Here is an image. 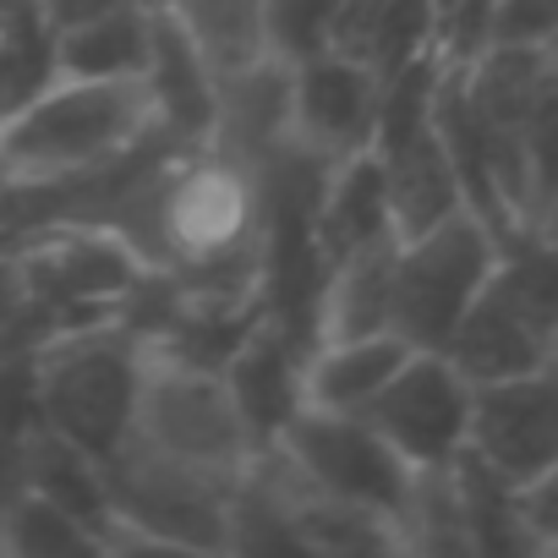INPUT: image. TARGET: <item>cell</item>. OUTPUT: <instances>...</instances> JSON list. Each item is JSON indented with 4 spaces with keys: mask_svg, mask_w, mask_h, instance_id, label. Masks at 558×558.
<instances>
[{
    "mask_svg": "<svg viewBox=\"0 0 558 558\" xmlns=\"http://www.w3.org/2000/svg\"><path fill=\"white\" fill-rule=\"evenodd\" d=\"M88 219L126 230L143 246V257L165 274L268 257L263 170L225 154L219 143L143 148Z\"/></svg>",
    "mask_w": 558,
    "mask_h": 558,
    "instance_id": "cell-1",
    "label": "cell"
},
{
    "mask_svg": "<svg viewBox=\"0 0 558 558\" xmlns=\"http://www.w3.org/2000/svg\"><path fill=\"white\" fill-rule=\"evenodd\" d=\"M137 378H143V340L121 318L56 329L34 351L28 422L83 444L110 465L132 444Z\"/></svg>",
    "mask_w": 558,
    "mask_h": 558,
    "instance_id": "cell-2",
    "label": "cell"
},
{
    "mask_svg": "<svg viewBox=\"0 0 558 558\" xmlns=\"http://www.w3.org/2000/svg\"><path fill=\"white\" fill-rule=\"evenodd\" d=\"M23 296L34 318L56 329H83V324H110L132 302V291L154 274L143 246L88 214H50L7 241Z\"/></svg>",
    "mask_w": 558,
    "mask_h": 558,
    "instance_id": "cell-3",
    "label": "cell"
},
{
    "mask_svg": "<svg viewBox=\"0 0 558 558\" xmlns=\"http://www.w3.org/2000/svg\"><path fill=\"white\" fill-rule=\"evenodd\" d=\"M132 449L175 460L186 471L241 482L257 460L263 438L252 433L235 389L219 367L181 362L165 351H143L137 405H132Z\"/></svg>",
    "mask_w": 558,
    "mask_h": 558,
    "instance_id": "cell-4",
    "label": "cell"
},
{
    "mask_svg": "<svg viewBox=\"0 0 558 558\" xmlns=\"http://www.w3.org/2000/svg\"><path fill=\"white\" fill-rule=\"evenodd\" d=\"M235 482L186 471L175 460L121 449L110 460V553H230Z\"/></svg>",
    "mask_w": 558,
    "mask_h": 558,
    "instance_id": "cell-5",
    "label": "cell"
},
{
    "mask_svg": "<svg viewBox=\"0 0 558 558\" xmlns=\"http://www.w3.org/2000/svg\"><path fill=\"white\" fill-rule=\"evenodd\" d=\"M498 225H487L471 203L444 214L438 225L395 241L389 274V329L411 351H444L476 291L487 286L498 257Z\"/></svg>",
    "mask_w": 558,
    "mask_h": 558,
    "instance_id": "cell-6",
    "label": "cell"
},
{
    "mask_svg": "<svg viewBox=\"0 0 558 558\" xmlns=\"http://www.w3.org/2000/svg\"><path fill=\"white\" fill-rule=\"evenodd\" d=\"M268 449L286 460V471L296 482H307L313 493H329L340 504L373 509V514L395 520V531H400V509H405V493H411L416 471L356 411L302 405L286 427L268 438Z\"/></svg>",
    "mask_w": 558,
    "mask_h": 558,
    "instance_id": "cell-7",
    "label": "cell"
},
{
    "mask_svg": "<svg viewBox=\"0 0 558 558\" xmlns=\"http://www.w3.org/2000/svg\"><path fill=\"white\" fill-rule=\"evenodd\" d=\"M471 400L476 384L444 351H411L395 378L356 411L411 471L449 465L465 454L471 438Z\"/></svg>",
    "mask_w": 558,
    "mask_h": 558,
    "instance_id": "cell-8",
    "label": "cell"
},
{
    "mask_svg": "<svg viewBox=\"0 0 558 558\" xmlns=\"http://www.w3.org/2000/svg\"><path fill=\"white\" fill-rule=\"evenodd\" d=\"M465 454L514 493L558 465V356L531 373L476 384Z\"/></svg>",
    "mask_w": 558,
    "mask_h": 558,
    "instance_id": "cell-9",
    "label": "cell"
},
{
    "mask_svg": "<svg viewBox=\"0 0 558 558\" xmlns=\"http://www.w3.org/2000/svg\"><path fill=\"white\" fill-rule=\"evenodd\" d=\"M384 105V77L340 50H313L291 61V148L313 159H345L373 143Z\"/></svg>",
    "mask_w": 558,
    "mask_h": 558,
    "instance_id": "cell-10",
    "label": "cell"
},
{
    "mask_svg": "<svg viewBox=\"0 0 558 558\" xmlns=\"http://www.w3.org/2000/svg\"><path fill=\"white\" fill-rule=\"evenodd\" d=\"M302 367H307V335L279 313H263L252 335L235 345V356L225 362L235 405L246 411L263 444L302 411Z\"/></svg>",
    "mask_w": 558,
    "mask_h": 558,
    "instance_id": "cell-11",
    "label": "cell"
},
{
    "mask_svg": "<svg viewBox=\"0 0 558 558\" xmlns=\"http://www.w3.org/2000/svg\"><path fill=\"white\" fill-rule=\"evenodd\" d=\"M307 235H313L318 274L329 263H340L345 252H362V246L395 235L389 186H384V170H378V154L373 148H356V154L324 165L318 192H313V225H307Z\"/></svg>",
    "mask_w": 558,
    "mask_h": 558,
    "instance_id": "cell-12",
    "label": "cell"
},
{
    "mask_svg": "<svg viewBox=\"0 0 558 558\" xmlns=\"http://www.w3.org/2000/svg\"><path fill=\"white\" fill-rule=\"evenodd\" d=\"M154 110H159V132L175 148H197L214 143V116H219V83L214 66L197 56V45L181 34V23L159 7L154 17V56L143 72Z\"/></svg>",
    "mask_w": 558,
    "mask_h": 558,
    "instance_id": "cell-13",
    "label": "cell"
},
{
    "mask_svg": "<svg viewBox=\"0 0 558 558\" xmlns=\"http://www.w3.org/2000/svg\"><path fill=\"white\" fill-rule=\"evenodd\" d=\"M395 241H373L362 252H345L318 274V291L307 307V345L356 340L389 329V274H395Z\"/></svg>",
    "mask_w": 558,
    "mask_h": 558,
    "instance_id": "cell-14",
    "label": "cell"
},
{
    "mask_svg": "<svg viewBox=\"0 0 558 558\" xmlns=\"http://www.w3.org/2000/svg\"><path fill=\"white\" fill-rule=\"evenodd\" d=\"M405 356H411V345H405L395 329L356 335V340H329V345H307L302 405L362 411V405L395 378V367H400Z\"/></svg>",
    "mask_w": 558,
    "mask_h": 558,
    "instance_id": "cell-15",
    "label": "cell"
},
{
    "mask_svg": "<svg viewBox=\"0 0 558 558\" xmlns=\"http://www.w3.org/2000/svg\"><path fill=\"white\" fill-rule=\"evenodd\" d=\"M487 296L504 302L531 335L558 345V241L536 225L504 230L487 274Z\"/></svg>",
    "mask_w": 558,
    "mask_h": 558,
    "instance_id": "cell-16",
    "label": "cell"
},
{
    "mask_svg": "<svg viewBox=\"0 0 558 558\" xmlns=\"http://www.w3.org/2000/svg\"><path fill=\"white\" fill-rule=\"evenodd\" d=\"M444 356L471 378V384H493V378H514L531 373L542 362H553V345L542 335H531L504 302L487 296V286L476 291V302L465 307V318L454 324Z\"/></svg>",
    "mask_w": 558,
    "mask_h": 558,
    "instance_id": "cell-17",
    "label": "cell"
},
{
    "mask_svg": "<svg viewBox=\"0 0 558 558\" xmlns=\"http://www.w3.org/2000/svg\"><path fill=\"white\" fill-rule=\"evenodd\" d=\"M165 12L181 23V34L214 66V83L274 61L268 0H165Z\"/></svg>",
    "mask_w": 558,
    "mask_h": 558,
    "instance_id": "cell-18",
    "label": "cell"
},
{
    "mask_svg": "<svg viewBox=\"0 0 558 558\" xmlns=\"http://www.w3.org/2000/svg\"><path fill=\"white\" fill-rule=\"evenodd\" d=\"M154 17L159 7L126 0V7L56 34V72L72 77H143L154 56Z\"/></svg>",
    "mask_w": 558,
    "mask_h": 558,
    "instance_id": "cell-19",
    "label": "cell"
},
{
    "mask_svg": "<svg viewBox=\"0 0 558 558\" xmlns=\"http://www.w3.org/2000/svg\"><path fill=\"white\" fill-rule=\"evenodd\" d=\"M77 553H105V536L61 498L17 487L0 504V558H77Z\"/></svg>",
    "mask_w": 558,
    "mask_h": 558,
    "instance_id": "cell-20",
    "label": "cell"
},
{
    "mask_svg": "<svg viewBox=\"0 0 558 558\" xmlns=\"http://www.w3.org/2000/svg\"><path fill=\"white\" fill-rule=\"evenodd\" d=\"M558 186V66L547 61L531 116H525V192H531V214L542 208V197ZM531 225V219H525Z\"/></svg>",
    "mask_w": 558,
    "mask_h": 558,
    "instance_id": "cell-21",
    "label": "cell"
},
{
    "mask_svg": "<svg viewBox=\"0 0 558 558\" xmlns=\"http://www.w3.org/2000/svg\"><path fill=\"white\" fill-rule=\"evenodd\" d=\"M340 0H268V45L279 61H302L329 45Z\"/></svg>",
    "mask_w": 558,
    "mask_h": 558,
    "instance_id": "cell-22",
    "label": "cell"
},
{
    "mask_svg": "<svg viewBox=\"0 0 558 558\" xmlns=\"http://www.w3.org/2000/svg\"><path fill=\"white\" fill-rule=\"evenodd\" d=\"M514 514L531 553H558V465H547L536 482L514 493Z\"/></svg>",
    "mask_w": 558,
    "mask_h": 558,
    "instance_id": "cell-23",
    "label": "cell"
},
{
    "mask_svg": "<svg viewBox=\"0 0 558 558\" xmlns=\"http://www.w3.org/2000/svg\"><path fill=\"white\" fill-rule=\"evenodd\" d=\"M384 7H389V0H340L324 50H340V56L373 66V45H378V28H384Z\"/></svg>",
    "mask_w": 558,
    "mask_h": 558,
    "instance_id": "cell-24",
    "label": "cell"
},
{
    "mask_svg": "<svg viewBox=\"0 0 558 558\" xmlns=\"http://www.w3.org/2000/svg\"><path fill=\"white\" fill-rule=\"evenodd\" d=\"M116 7H126V0H39L50 34H66V28H77V23H94V17H105V12H116Z\"/></svg>",
    "mask_w": 558,
    "mask_h": 558,
    "instance_id": "cell-25",
    "label": "cell"
},
{
    "mask_svg": "<svg viewBox=\"0 0 558 558\" xmlns=\"http://www.w3.org/2000/svg\"><path fill=\"white\" fill-rule=\"evenodd\" d=\"M531 225H536V230H547V235L558 241V186H553V192L542 197V208L531 214Z\"/></svg>",
    "mask_w": 558,
    "mask_h": 558,
    "instance_id": "cell-26",
    "label": "cell"
},
{
    "mask_svg": "<svg viewBox=\"0 0 558 558\" xmlns=\"http://www.w3.org/2000/svg\"><path fill=\"white\" fill-rule=\"evenodd\" d=\"M542 50H547V61H553V66H558V28H553V34H547V39H542Z\"/></svg>",
    "mask_w": 558,
    "mask_h": 558,
    "instance_id": "cell-27",
    "label": "cell"
},
{
    "mask_svg": "<svg viewBox=\"0 0 558 558\" xmlns=\"http://www.w3.org/2000/svg\"><path fill=\"white\" fill-rule=\"evenodd\" d=\"M433 7H438V12H444V7H449V0H433Z\"/></svg>",
    "mask_w": 558,
    "mask_h": 558,
    "instance_id": "cell-28",
    "label": "cell"
},
{
    "mask_svg": "<svg viewBox=\"0 0 558 558\" xmlns=\"http://www.w3.org/2000/svg\"><path fill=\"white\" fill-rule=\"evenodd\" d=\"M148 7H165V0H148Z\"/></svg>",
    "mask_w": 558,
    "mask_h": 558,
    "instance_id": "cell-29",
    "label": "cell"
},
{
    "mask_svg": "<svg viewBox=\"0 0 558 558\" xmlns=\"http://www.w3.org/2000/svg\"><path fill=\"white\" fill-rule=\"evenodd\" d=\"M553 356H558V345H553Z\"/></svg>",
    "mask_w": 558,
    "mask_h": 558,
    "instance_id": "cell-30",
    "label": "cell"
}]
</instances>
